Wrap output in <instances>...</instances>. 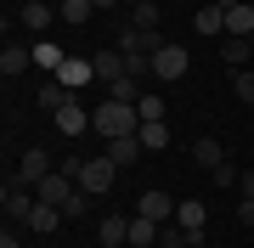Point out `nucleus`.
<instances>
[{"label": "nucleus", "mask_w": 254, "mask_h": 248, "mask_svg": "<svg viewBox=\"0 0 254 248\" xmlns=\"http://www.w3.org/2000/svg\"><path fill=\"white\" fill-rule=\"evenodd\" d=\"M57 79H63L68 91H85V85L96 79V68H91V56H68V62L57 68Z\"/></svg>", "instance_id": "6e6552de"}, {"label": "nucleus", "mask_w": 254, "mask_h": 248, "mask_svg": "<svg viewBox=\"0 0 254 248\" xmlns=\"http://www.w3.org/2000/svg\"><path fill=\"white\" fill-rule=\"evenodd\" d=\"M91 0H57V17H63V23H91Z\"/></svg>", "instance_id": "412c9836"}, {"label": "nucleus", "mask_w": 254, "mask_h": 248, "mask_svg": "<svg viewBox=\"0 0 254 248\" xmlns=\"http://www.w3.org/2000/svg\"><path fill=\"white\" fill-rule=\"evenodd\" d=\"M237 175H243L237 164H215V169H209V181H215L220 192H237Z\"/></svg>", "instance_id": "bb28decb"}, {"label": "nucleus", "mask_w": 254, "mask_h": 248, "mask_svg": "<svg viewBox=\"0 0 254 248\" xmlns=\"http://www.w3.org/2000/svg\"><path fill=\"white\" fill-rule=\"evenodd\" d=\"M187 62H192V56H187L181 46L164 40V46L153 51V79H187Z\"/></svg>", "instance_id": "7ed1b4c3"}, {"label": "nucleus", "mask_w": 254, "mask_h": 248, "mask_svg": "<svg viewBox=\"0 0 254 248\" xmlns=\"http://www.w3.org/2000/svg\"><path fill=\"white\" fill-rule=\"evenodd\" d=\"M192 23H198V34H226V11H220V6H203Z\"/></svg>", "instance_id": "4be33fe9"}, {"label": "nucleus", "mask_w": 254, "mask_h": 248, "mask_svg": "<svg viewBox=\"0 0 254 248\" xmlns=\"http://www.w3.org/2000/svg\"><path fill=\"white\" fill-rule=\"evenodd\" d=\"M158 220H147V214H136V220H130V243H136V248H158Z\"/></svg>", "instance_id": "a211bd4d"}, {"label": "nucleus", "mask_w": 254, "mask_h": 248, "mask_svg": "<svg viewBox=\"0 0 254 248\" xmlns=\"http://www.w3.org/2000/svg\"><path fill=\"white\" fill-rule=\"evenodd\" d=\"M34 101H40V107H46V113H57V107H68V101H73V91H68L63 79H46V85H40V91H34Z\"/></svg>", "instance_id": "dca6fc26"}, {"label": "nucleus", "mask_w": 254, "mask_h": 248, "mask_svg": "<svg viewBox=\"0 0 254 248\" xmlns=\"http://www.w3.org/2000/svg\"><path fill=\"white\" fill-rule=\"evenodd\" d=\"M130 28H153V34H158V6H153V0H141V6L130 11Z\"/></svg>", "instance_id": "a878e982"}, {"label": "nucleus", "mask_w": 254, "mask_h": 248, "mask_svg": "<svg viewBox=\"0 0 254 248\" xmlns=\"http://www.w3.org/2000/svg\"><path fill=\"white\" fill-rule=\"evenodd\" d=\"M141 96H147V91H141V79H113V85H108V101H130V107H136Z\"/></svg>", "instance_id": "aec40b11"}, {"label": "nucleus", "mask_w": 254, "mask_h": 248, "mask_svg": "<svg viewBox=\"0 0 254 248\" xmlns=\"http://www.w3.org/2000/svg\"><path fill=\"white\" fill-rule=\"evenodd\" d=\"M28 68H34V46H6V51H0V74H6V79L28 74Z\"/></svg>", "instance_id": "9d476101"}, {"label": "nucleus", "mask_w": 254, "mask_h": 248, "mask_svg": "<svg viewBox=\"0 0 254 248\" xmlns=\"http://www.w3.org/2000/svg\"><path fill=\"white\" fill-rule=\"evenodd\" d=\"M57 130H63V136H85V130H91V113H85L79 101H68V107H57Z\"/></svg>", "instance_id": "f8f14e48"}, {"label": "nucleus", "mask_w": 254, "mask_h": 248, "mask_svg": "<svg viewBox=\"0 0 254 248\" xmlns=\"http://www.w3.org/2000/svg\"><path fill=\"white\" fill-rule=\"evenodd\" d=\"M91 130H102V141H119V136H136L141 130V113L130 101H102L91 113Z\"/></svg>", "instance_id": "f03ea898"}, {"label": "nucleus", "mask_w": 254, "mask_h": 248, "mask_svg": "<svg viewBox=\"0 0 254 248\" xmlns=\"http://www.w3.org/2000/svg\"><path fill=\"white\" fill-rule=\"evenodd\" d=\"M85 209H91V192H73V198L63 203V214H68V220H73V214H85Z\"/></svg>", "instance_id": "c85d7f7f"}, {"label": "nucleus", "mask_w": 254, "mask_h": 248, "mask_svg": "<svg viewBox=\"0 0 254 248\" xmlns=\"http://www.w3.org/2000/svg\"><path fill=\"white\" fill-rule=\"evenodd\" d=\"M136 6H141V0H125V11H136Z\"/></svg>", "instance_id": "72a5a7b5"}, {"label": "nucleus", "mask_w": 254, "mask_h": 248, "mask_svg": "<svg viewBox=\"0 0 254 248\" xmlns=\"http://www.w3.org/2000/svg\"><path fill=\"white\" fill-rule=\"evenodd\" d=\"M237 192H243V198H254V169H243V175H237Z\"/></svg>", "instance_id": "7c9ffc66"}, {"label": "nucleus", "mask_w": 254, "mask_h": 248, "mask_svg": "<svg viewBox=\"0 0 254 248\" xmlns=\"http://www.w3.org/2000/svg\"><path fill=\"white\" fill-rule=\"evenodd\" d=\"M192 248H209V243H203V237H192Z\"/></svg>", "instance_id": "f704fd0d"}, {"label": "nucleus", "mask_w": 254, "mask_h": 248, "mask_svg": "<svg viewBox=\"0 0 254 248\" xmlns=\"http://www.w3.org/2000/svg\"><path fill=\"white\" fill-rule=\"evenodd\" d=\"M226 34H243V40L254 34V6H249V0H243V6H232V11H226Z\"/></svg>", "instance_id": "6ab92c4d"}, {"label": "nucleus", "mask_w": 254, "mask_h": 248, "mask_svg": "<svg viewBox=\"0 0 254 248\" xmlns=\"http://www.w3.org/2000/svg\"><path fill=\"white\" fill-rule=\"evenodd\" d=\"M215 6H220V11H232V6H243V0H215Z\"/></svg>", "instance_id": "473e14b6"}, {"label": "nucleus", "mask_w": 254, "mask_h": 248, "mask_svg": "<svg viewBox=\"0 0 254 248\" xmlns=\"http://www.w3.org/2000/svg\"><path fill=\"white\" fill-rule=\"evenodd\" d=\"M17 23L28 28V34H46V28L57 23V11H51V0H23V11H17Z\"/></svg>", "instance_id": "0eeeda50"}, {"label": "nucleus", "mask_w": 254, "mask_h": 248, "mask_svg": "<svg viewBox=\"0 0 254 248\" xmlns=\"http://www.w3.org/2000/svg\"><path fill=\"white\" fill-rule=\"evenodd\" d=\"M63 169L73 175V181H79V192H91V198L113 192V175H119V164H113L108 152H102V158H68Z\"/></svg>", "instance_id": "f257e3e1"}, {"label": "nucleus", "mask_w": 254, "mask_h": 248, "mask_svg": "<svg viewBox=\"0 0 254 248\" xmlns=\"http://www.w3.org/2000/svg\"><path fill=\"white\" fill-rule=\"evenodd\" d=\"M51 175V152L46 147H28L23 158H17V169H11V181H23V186H40Z\"/></svg>", "instance_id": "20e7f679"}, {"label": "nucleus", "mask_w": 254, "mask_h": 248, "mask_svg": "<svg viewBox=\"0 0 254 248\" xmlns=\"http://www.w3.org/2000/svg\"><path fill=\"white\" fill-rule=\"evenodd\" d=\"M63 220H68V214L57 209V203H34V214H28V231H40V237H51V231L63 226Z\"/></svg>", "instance_id": "ddd939ff"}, {"label": "nucleus", "mask_w": 254, "mask_h": 248, "mask_svg": "<svg viewBox=\"0 0 254 248\" xmlns=\"http://www.w3.org/2000/svg\"><path fill=\"white\" fill-rule=\"evenodd\" d=\"M220 62H226V68H254V40L220 34Z\"/></svg>", "instance_id": "423d86ee"}, {"label": "nucleus", "mask_w": 254, "mask_h": 248, "mask_svg": "<svg viewBox=\"0 0 254 248\" xmlns=\"http://www.w3.org/2000/svg\"><path fill=\"white\" fill-rule=\"evenodd\" d=\"M237 220H243V226H254V198H237Z\"/></svg>", "instance_id": "c756f323"}, {"label": "nucleus", "mask_w": 254, "mask_h": 248, "mask_svg": "<svg viewBox=\"0 0 254 248\" xmlns=\"http://www.w3.org/2000/svg\"><path fill=\"white\" fill-rule=\"evenodd\" d=\"M175 220H181V226L192 231V237H203V226H209V209H203L198 198H187V203H175Z\"/></svg>", "instance_id": "4468645a"}, {"label": "nucleus", "mask_w": 254, "mask_h": 248, "mask_svg": "<svg viewBox=\"0 0 254 248\" xmlns=\"http://www.w3.org/2000/svg\"><path fill=\"white\" fill-rule=\"evenodd\" d=\"M192 164H198V169H215V164H226V147H220L215 136H203V141H192Z\"/></svg>", "instance_id": "f3484780"}, {"label": "nucleus", "mask_w": 254, "mask_h": 248, "mask_svg": "<svg viewBox=\"0 0 254 248\" xmlns=\"http://www.w3.org/2000/svg\"><path fill=\"white\" fill-rule=\"evenodd\" d=\"M141 152H147V147H141V130H136V136H119V141H108V158H113L119 169H125V164H136Z\"/></svg>", "instance_id": "2eb2a0df"}, {"label": "nucleus", "mask_w": 254, "mask_h": 248, "mask_svg": "<svg viewBox=\"0 0 254 248\" xmlns=\"http://www.w3.org/2000/svg\"><path fill=\"white\" fill-rule=\"evenodd\" d=\"M136 214H147V220H158V226H164V220H175V198L153 186V192H141V209H136Z\"/></svg>", "instance_id": "1a4fd4ad"}, {"label": "nucleus", "mask_w": 254, "mask_h": 248, "mask_svg": "<svg viewBox=\"0 0 254 248\" xmlns=\"http://www.w3.org/2000/svg\"><path fill=\"white\" fill-rule=\"evenodd\" d=\"M96 237H102V248H125L130 243V220H125V214H102Z\"/></svg>", "instance_id": "9b49d317"}, {"label": "nucleus", "mask_w": 254, "mask_h": 248, "mask_svg": "<svg viewBox=\"0 0 254 248\" xmlns=\"http://www.w3.org/2000/svg\"><path fill=\"white\" fill-rule=\"evenodd\" d=\"M91 6H96V11H119L125 0H91Z\"/></svg>", "instance_id": "2f4dec72"}, {"label": "nucleus", "mask_w": 254, "mask_h": 248, "mask_svg": "<svg viewBox=\"0 0 254 248\" xmlns=\"http://www.w3.org/2000/svg\"><path fill=\"white\" fill-rule=\"evenodd\" d=\"M141 147L147 152H164V147H170V124H164V119L158 124H141Z\"/></svg>", "instance_id": "5701e85b"}, {"label": "nucleus", "mask_w": 254, "mask_h": 248, "mask_svg": "<svg viewBox=\"0 0 254 248\" xmlns=\"http://www.w3.org/2000/svg\"><path fill=\"white\" fill-rule=\"evenodd\" d=\"M136 113H141V124H158V119H164V96H153V91H147V96L136 101Z\"/></svg>", "instance_id": "cd10ccee"}, {"label": "nucleus", "mask_w": 254, "mask_h": 248, "mask_svg": "<svg viewBox=\"0 0 254 248\" xmlns=\"http://www.w3.org/2000/svg\"><path fill=\"white\" fill-rule=\"evenodd\" d=\"M63 62H68V56L57 51L51 40H40V46H34V68H46V74H57V68H63Z\"/></svg>", "instance_id": "b1692460"}, {"label": "nucleus", "mask_w": 254, "mask_h": 248, "mask_svg": "<svg viewBox=\"0 0 254 248\" xmlns=\"http://www.w3.org/2000/svg\"><path fill=\"white\" fill-rule=\"evenodd\" d=\"M232 91L243 107H254V68H232Z\"/></svg>", "instance_id": "393cba45"}, {"label": "nucleus", "mask_w": 254, "mask_h": 248, "mask_svg": "<svg viewBox=\"0 0 254 248\" xmlns=\"http://www.w3.org/2000/svg\"><path fill=\"white\" fill-rule=\"evenodd\" d=\"M91 68H96V79H102V85H113V79H130V68H125V51H119V46H102V51L91 56Z\"/></svg>", "instance_id": "39448f33"}]
</instances>
